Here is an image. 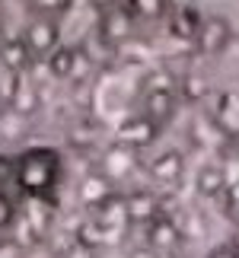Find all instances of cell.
Masks as SVG:
<instances>
[{
  "label": "cell",
  "mask_w": 239,
  "mask_h": 258,
  "mask_svg": "<svg viewBox=\"0 0 239 258\" xmlns=\"http://www.w3.org/2000/svg\"><path fill=\"white\" fill-rule=\"evenodd\" d=\"M10 169H13V182L23 198L57 207V195H61L64 172H67L64 153L57 147H51V144L26 147V150H19L10 160Z\"/></svg>",
  "instance_id": "obj_1"
},
{
  "label": "cell",
  "mask_w": 239,
  "mask_h": 258,
  "mask_svg": "<svg viewBox=\"0 0 239 258\" xmlns=\"http://www.w3.org/2000/svg\"><path fill=\"white\" fill-rule=\"evenodd\" d=\"M128 226H131V217H128V204H125L122 191H115L108 201H102L93 211H86V230H89L96 245L115 242Z\"/></svg>",
  "instance_id": "obj_2"
},
{
  "label": "cell",
  "mask_w": 239,
  "mask_h": 258,
  "mask_svg": "<svg viewBox=\"0 0 239 258\" xmlns=\"http://www.w3.org/2000/svg\"><path fill=\"white\" fill-rule=\"evenodd\" d=\"M134 23L137 19L128 7H115L108 13H99L96 16V42L108 48V51H118V48H125L134 38Z\"/></svg>",
  "instance_id": "obj_3"
},
{
  "label": "cell",
  "mask_w": 239,
  "mask_h": 258,
  "mask_svg": "<svg viewBox=\"0 0 239 258\" xmlns=\"http://www.w3.org/2000/svg\"><path fill=\"white\" fill-rule=\"evenodd\" d=\"M99 172H105L112 182H125V178H131L137 169H141V150H134V147H128L122 141L108 144L105 150H99V163H96Z\"/></svg>",
  "instance_id": "obj_4"
},
{
  "label": "cell",
  "mask_w": 239,
  "mask_h": 258,
  "mask_svg": "<svg viewBox=\"0 0 239 258\" xmlns=\"http://www.w3.org/2000/svg\"><path fill=\"white\" fill-rule=\"evenodd\" d=\"M23 38H26L29 51L35 54V61H45V57L61 45V19H57V16H38V13H32Z\"/></svg>",
  "instance_id": "obj_5"
},
{
  "label": "cell",
  "mask_w": 239,
  "mask_h": 258,
  "mask_svg": "<svg viewBox=\"0 0 239 258\" xmlns=\"http://www.w3.org/2000/svg\"><path fill=\"white\" fill-rule=\"evenodd\" d=\"M118 191V185L108 178L105 172H99V169H93V172H86L83 178H80V185H77V201H80V207L83 211H93V207H99L102 201H108Z\"/></svg>",
  "instance_id": "obj_6"
},
{
  "label": "cell",
  "mask_w": 239,
  "mask_h": 258,
  "mask_svg": "<svg viewBox=\"0 0 239 258\" xmlns=\"http://www.w3.org/2000/svg\"><path fill=\"white\" fill-rule=\"evenodd\" d=\"M156 134H159V124L153 121V118H147V115L141 112V115L128 118V121L118 127V137H115V141L134 147V150H144V147H150V144L156 141Z\"/></svg>",
  "instance_id": "obj_7"
},
{
  "label": "cell",
  "mask_w": 239,
  "mask_h": 258,
  "mask_svg": "<svg viewBox=\"0 0 239 258\" xmlns=\"http://www.w3.org/2000/svg\"><path fill=\"white\" fill-rule=\"evenodd\" d=\"M35 64V54L29 51L26 38H4L0 42V67H4L7 74H29Z\"/></svg>",
  "instance_id": "obj_8"
},
{
  "label": "cell",
  "mask_w": 239,
  "mask_h": 258,
  "mask_svg": "<svg viewBox=\"0 0 239 258\" xmlns=\"http://www.w3.org/2000/svg\"><path fill=\"white\" fill-rule=\"evenodd\" d=\"M45 67H48V74H51L54 80H77L80 77V48L61 42L45 57Z\"/></svg>",
  "instance_id": "obj_9"
},
{
  "label": "cell",
  "mask_w": 239,
  "mask_h": 258,
  "mask_svg": "<svg viewBox=\"0 0 239 258\" xmlns=\"http://www.w3.org/2000/svg\"><path fill=\"white\" fill-rule=\"evenodd\" d=\"M185 172V160L178 150H166L150 160V166H147V175L153 178L156 185H178V178H182Z\"/></svg>",
  "instance_id": "obj_10"
},
{
  "label": "cell",
  "mask_w": 239,
  "mask_h": 258,
  "mask_svg": "<svg viewBox=\"0 0 239 258\" xmlns=\"http://www.w3.org/2000/svg\"><path fill=\"white\" fill-rule=\"evenodd\" d=\"M195 42H198V48H201L204 54H217V51H223L226 42H230V23H226V19H220V16L201 19V29H198Z\"/></svg>",
  "instance_id": "obj_11"
},
{
  "label": "cell",
  "mask_w": 239,
  "mask_h": 258,
  "mask_svg": "<svg viewBox=\"0 0 239 258\" xmlns=\"http://www.w3.org/2000/svg\"><path fill=\"white\" fill-rule=\"evenodd\" d=\"M178 239H182V233H178V226L172 217L166 214H156L150 223H147V245H153L156 252H172Z\"/></svg>",
  "instance_id": "obj_12"
},
{
  "label": "cell",
  "mask_w": 239,
  "mask_h": 258,
  "mask_svg": "<svg viewBox=\"0 0 239 258\" xmlns=\"http://www.w3.org/2000/svg\"><path fill=\"white\" fill-rule=\"evenodd\" d=\"M141 102H144L141 112L163 127L169 118H172V112H175V89H144Z\"/></svg>",
  "instance_id": "obj_13"
},
{
  "label": "cell",
  "mask_w": 239,
  "mask_h": 258,
  "mask_svg": "<svg viewBox=\"0 0 239 258\" xmlns=\"http://www.w3.org/2000/svg\"><path fill=\"white\" fill-rule=\"evenodd\" d=\"M19 188L16 182H0V236L10 233V230H16V220H19V214H23V204H19Z\"/></svg>",
  "instance_id": "obj_14"
},
{
  "label": "cell",
  "mask_w": 239,
  "mask_h": 258,
  "mask_svg": "<svg viewBox=\"0 0 239 258\" xmlns=\"http://www.w3.org/2000/svg\"><path fill=\"white\" fill-rule=\"evenodd\" d=\"M125 204H128V217H131V226L134 223H150L156 214H163L159 211V201H156V195L153 191H134V195H125Z\"/></svg>",
  "instance_id": "obj_15"
},
{
  "label": "cell",
  "mask_w": 239,
  "mask_h": 258,
  "mask_svg": "<svg viewBox=\"0 0 239 258\" xmlns=\"http://www.w3.org/2000/svg\"><path fill=\"white\" fill-rule=\"evenodd\" d=\"M169 19H172V32L178 38L195 42L198 29H201V16H198L195 7H169Z\"/></svg>",
  "instance_id": "obj_16"
},
{
  "label": "cell",
  "mask_w": 239,
  "mask_h": 258,
  "mask_svg": "<svg viewBox=\"0 0 239 258\" xmlns=\"http://www.w3.org/2000/svg\"><path fill=\"white\" fill-rule=\"evenodd\" d=\"M195 188H198V195H204V198L223 195V188H226L223 169H220V166H204V169L198 172V178H195Z\"/></svg>",
  "instance_id": "obj_17"
},
{
  "label": "cell",
  "mask_w": 239,
  "mask_h": 258,
  "mask_svg": "<svg viewBox=\"0 0 239 258\" xmlns=\"http://www.w3.org/2000/svg\"><path fill=\"white\" fill-rule=\"evenodd\" d=\"M125 7L134 13V19H159L169 10V0H125Z\"/></svg>",
  "instance_id": "obj_18"
},
{
  "label": "cell",
  "mask_w": 239,
  "mask_h": 258,
  "mask_svg": "<svg viewBox=\"0 0 239 258\" xmlns=\"http://www.w3.org/2000/svg\"><path fill=\"white\" fill-rule=\"evenodd\" d=\"M71 4H74V0H29L32 13H38V16H57V19L71 10Z\"/></svg>",
  "instance_id": "obj_19"
},
{
  "label": "cell",
  "mask_w": 239,
  "mask_h": 258,
  "mask_svg": "<svg viewBox=\"0 0 239 258\" xmlns=\"http://www.w3.org/2000/svg\"><path fill=\"white\" fill-rule=\"evenodd\" d=\"M23 252H26V242L19 236H10V233L0 236V258H23Z\"/></svg>",
  "instance_id": "obj_20"
},
{
  "label": "cell",
  "mask_w": 239,
  "mask_h": 258,
  "mask_svg": "<svg viewBox=\"0 0 239 258\" xmlns=\"http://www.w3.org/2000/svg\"><path fill=\"white\" fill-rule=\"evenodd\" d=\"M223 211L233 223H239V185L223 188Z\"/></svg>",
  "instance_id": "obj_21"
},
{
  "label": "cell",
  "mask_w": 239,
  "mask_h": 258,
  "mask_svg": "<svg viewBox=\"0 0 239 258\" xmlns=\"http://www.w3.org/2000/svg\"><path fill=\"white\" fill-rule=\"evenodd\" d=\"M89 10L99 16V13H108V10H115V7H125V0H86Z\"/></svg>",
  "instance_id": "obj_22"
},
{
  "label": "cell",
  "mask_w": 239,
  "mask_h": 258,
  "mask_svg": "<svg viewBox=\"0 0 239 258\" xmlns=\"http://www.w3.org/2000/svg\"><path fill=\"white\" fill-rule=\"evenodd\" d=\"M207 258H239V249L236 245H217V249H211Z\"/></svg>",
  "instance_id": "obj_23"
},
{
  "label": "cell",
  "mask_w": 239,
  "mask_h": 258,
  "mask_svg": "<svg viewBox=\"0 0 239 258\" xmlns=\"http://www.w3.org/2000/svg\"><path fill=\"white\" fill-rule=\"evenodd\" d=\"M128 258H159V252L153 249V245H137V249L128 252Z\"/></svg>",
  "instance_id": "obj_24"
},
{
  "label": "cell",
  "mask_w": 239,
  "mask_h": 258,
  "mask_svg": "<svg viewBox=\"0 0 239 258\" xmlns=\"http://www.w3.org/2000/svg\"><path fill=\"white\" fill-rule=\"evenodd\" d=\"M0 35H4V16H0Z\"/></svg>",
  "instance_id": "obj_25"
}]
</instances>
